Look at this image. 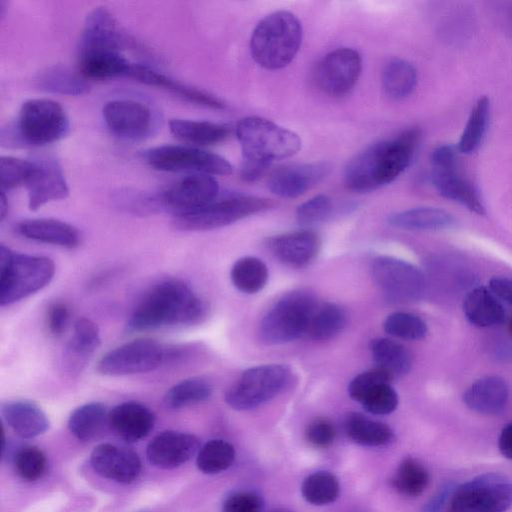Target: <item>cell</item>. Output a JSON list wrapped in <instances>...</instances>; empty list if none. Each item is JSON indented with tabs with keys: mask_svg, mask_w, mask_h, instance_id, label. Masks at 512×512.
Returning <instances> with one entry per match:
<instances>
[{
	"mask_svg": "<svg viewBox=\"0 0 512 512\" xmlns=\"http://www.w3.org/2000/svg\"><path fill=\"white\" fill-rule=\"evenodd\" d=\"M420 130L410 128L396 138L376 142L347 164L344 182L354 192H370L394 181L411 163Z\"/></svg>",
	"mask_w": 512,
	"mask_h": 512,
	"instance_id": "1",
	"label": "cell"
},
{
	"mask_svg": "<svg viewBox=\"0 0 512 512\" xmlns=\"http://www.w3.org/2000/svg\"><path fill=\"white\" fill-rule=\"evenodd\" d=\"M204 302L184 282L170 279L153 286L136 305L126 328L139 332L191 325L205 315Z\"/></svg>",
	"mask_w": 512,
	"mask_h": 512,
	"instance_id": "2",
	"label": "cell"
},
{
	"mask_svg": "<svg viewBox=\"0 0 512 512\" xmlns=\"http://www.w3.org/2000/svg\"><path fill=\"white\" fill-rule=\"evenodd\" d=\"M70 123L63 107L45 98L25 101L16 121L1 131V144L6 147H38L64 138Z\"/></svg>",
	"mask_w": 512,
	"mask_h": 512,
	"instance_id": "3",
	"label": "cell"
},
{
	"mask_svg": "<svg viewBox=\"0 0 512 512\" xmlns=\"http://www.w3.org/2000/svg\"><path fill=\"white\" fill-rule=\"evenodd\" d=\"M302 41V26L288 11H276L265 16L254 28L250 51L261 67L277 70L287 66L296 56Z\"/></svg>",
	"mask_w": 512,
	"mask_h": 512,
	"instance_id": "4",
	"label": "cell"
},
{
	"mask_svg": "<svg viewBox=\"0 0 512 512\" xmlns=\"http://www.w3.org/2000/svg\"><path fill=\"white\" fill-rule=\"evenodd\" d=\"M55 273L54 262L44 256L11 251L0 246V304L10 305L43 289Z\"/></svg>",
	"mask_w": 512,
	"mask_h": 512,
	"instance_id": "5",
	"label": "cell"
},
{
	"mask_svg": "<svg viewBox=\"0 0 512 512\" xmlns=\"http://www.w3.org/2000/svg\"><path fill=\"white\" fill-rule=\"evenodd\" d=\"M236 136L243 158L269 163L293 156L301 148V139L295 132L258 116L241 119L236 125Z\"/></svg>",
	"mask_w": 512,
	"mask_h": 512,
	"instance_id": "6",
	"label": "cell"
},
{
	"mask_svg": "<svg viewBox=\"0 0 512 512\" xmlns=\"http://www.w3.org/2000/svg\"><path fill=\"white\" fill-rule=\"evenodd\" d=\"M317 305L315 298L306 292L297 291L285 295L262 318L259 327L261 339L275 345L301 337L307 333Z\"/></svg>",
	"mask_w": 512,
	"mask_h": 512,
	"instance_id": "7",
	"label": "cell"
},
{
	"mask_svg": "<svg viewBox=\"0 0 512 512\" xmlns=\"http://www.w3.org/2000/svg\"><path fill=\"white\" fill-rule=\"evenodd\" d=\"M272 206L270 200L247 195L216 198L197 210L174 215V225L184 231L221 228Z\"/></svg>",
	"mask_w": 512,
	"mask_h": 512,
	"instance_id": "8",
	"label": "cell"
},
{
	"mask_svg": "<svg viewBox=\"0 0 512 512\" xmlns=\"http://www.w3.org/2000/svg\"><path fill=\"white\" fill-rule=\"evenodd\" d=\"M290 375L289 368L281 364L249 368L227 390L225 401L235 410L256 408L283 391L290 381Z\"/></svg>",
	"mask_w": 512,
	"mask_h": 512,
	"instance_id": "9",
	"label": "cell"
},
{
	"mask_svg": "<svg viewBox=\"0 0 512 512\" xmlns=\"http://www.w3.org/2000/svg\"><path fill=\"white\" fill-rule=\"evenodd\" d=\"M512 505V480L501 473H484L456 486L450 512H506Z\"/></svg>",
	"mask_w": 512,
	"mask_h": 512,
	"instance_id": "10",
	"label": "cell"
},
{
	"mask_svg": "<svg viewBox=\"0 0 512 512\" xmlns=\"http://www.w3.org/2000/svg\"><path fill=\"white\" fill-rule=\"evenodd\" d=\"M371 275L384 297L397 304L422 298L426 289L423 273L414 265L390 256H379L371 265Z\"/></svg>",
	"mask_w": 512,
	"mask_h": 512,
	"instance_id": "11",
	"label": "cell"
},
{
	"mask_svg": "<svg viewBox=\"0 0 512 512\" xmlns=\"http://www.w3.org/2000/svg\"><path fill=\"white\" fill-rule=\"evenodd\" d=\"M146 162L155 170L229 175L233 167L222 156L192 146L162 145L145 151Z\"/></svg>",
	"mask_w": 512,
	"mask_h": 512,
	"instance_id": "12",
	"label": "cell"
},
{
	"mask_svg": "<svg viewBox=\"0 0 512 512\" xmlns=\"http://www.w3.org/2000/svg\"><path fill=\"white\" fill-rule=\"evenodd\" d=\"M168 359V348L153 339H136L108 351L97 371L105 376H126L153 371Z\"/></svg>",
	"mask_w": 512,
	"mask_h": 512,
	"instance_id": "13",
	"label": "cell"
},
{
	"mask_svg": "<svg viewBox=\"0 0 512 512\" xmlns=\"http://www.w3.org/2000/svg\"><path fill=\"white\" fill-rule=\"evenodd\" d=\"M362 69L360 54L352 48H337L317 64L315 81L319 89L332 97H343L357 83Z\"/></svg>",
	"mask_w": 512,
	"mask_h": 512,
	"instance_id": "14",
	"label": "cell"
},
{
	"mask_svg": "<svg viewBox=\"0 0 512 512\" xmlns=\"http://www.w3.org/2000/svg\"><path fill=\"white\" fill-rule=\"evenodd\" d=\"M102 116L109 131L125 141H142L152 132V111L137 100H110L103 106Z\"/></svg>",
	"mask_w": 512,
	"mask_h": 512,
	"instance_id": "15",
	"label": "cell"
},
{
	"mask_svg": "<svg viewBox=\"0 0 512 512\" xmlns=\"http://www.w3.org/2000/svg\"><path fill=\"white\" fill-rule=\"evenodd\" d=\"M32 167L24 186L28 194V207L36 211L50 201L62 200L69 188L59 162L51 156L31 159Z\"/></svg>",
	"mask_w": 512,
	"mask_h": 512,
	"instance_id": "16",
	"label": "cell"
},
{
	"mask_svg": "<svg viewBox=\"0 0 512 512\" xmlns=\"http://www.w3.org/2000/svg\"><path fill=\"white\" fill-rule=\"evenodd\" d=\"M219 185L207 174L193 173L179 179L161 194V203L174 215L197 210L218 198Z\"/></svg>",
	"mask_w": 512,
	"mask_h": 512,
	"instance_id": "17",
	"label": "cell"
},
{
	"mask_svg": "<svg viewBox=\"0 0 512 512\" xmlns=\"http://www.w3.org/2000/svg\"><path fill=\"white\" fill-rule=\"evenodd\" d=\"M330 170L326 162L283 165L271 173L268 187L281 198H296L321 182Z\"/></svg>",
	"mask_w": 512,
	"mask_h": 512,
	"instance_id": "18",
	"label": "cell"
},
{
	"mask_svg": "<svg viewBox=\"0 0 512 512\" xmlns=\"http://www.w3.org/2000/svg\"><path fill=\"white\" fill-rule=\"evenodd\" d=\"M125 40L111 13L103 7H97L85 19L79 53L122 52Z\"/></svg>",
	"mask_w": 512,
	"mask_h": 512,
	"instance_id": "19",
	"label": "cell"
},
{
	"mask_svg": "<svg viewBox=\"0 0 512 512\" xmlns=\"http://www.w3.org/2000/svg\"><path fill=\"white\" fill-rule=\"evenodd\" d=\"M90 464L97 474L122 484L134 482L141 472V461L134 451L110 443L94 448Z\"/></svg>",
	"mask_w": 512,
	"mask_h": 512,
	"instance_id": "20",
	"label": "cell"
},
{
	"mask_svg": "<svg viewBox=\"0 0 512 512\" xmlns=\"http://www.w3.org/2000/svg\"><path fill=\"white\" fill-rule=\"evenodd\" d=\"M199 449L200 443L196 436L165 431L150 441L146 454L152 465L161 469H173L189 461Z\"/></svg>",
	"mask_w": 512,
	"mask_h": 512,
	"instance_id": "21",
	"label": "cell"
},
{
	"mask_svg": "<svg viewBox=\"0 0 512 512\" xmlns=\"http://www.w3.org/2000/svg\"><path fill=\"white\" fill-rule=\"evenodd\" d=\"M100 344L98 326L88 318H78L73 326V335L62 354L63 371L72 377L79 375Z\"/></svg>",
	"mask_w": 512,
	"mask_h": 512,
	"instance_id": "22",
	"label": "cell"
},
{
	"mask_svg": "<svg viewBox=\"0 0 512 512\" xmlns=\"http://www.w3.org/2000/svg\"><path fill=\"white\" fill-rule=\"evenodd\" d=\"M272 253L284 264L303 267L319 253L321 241L312 230H301L275 236L268 242Z\"/></svg>",
	"mask_w": 512,
	"mask_h": 512,
	"instance_id": "23",
	"label": "cell"
},
{
	"mask_svg": "<svg viewBox=\"0 0 512 512\" xmlns=\"http://www.w3.org/2000/svg\"><path fill=\"white\" fill-rule=\"evenodd\" d=\"M128 77L150 86L165 89L190 103L217 110L226 107L225 103L218 97L206 91L183 84L146 65L133 63Z\"/></svg>",
	"mask_w": 512,
	"mask_h": 512,
	"instance_id": "24",
	"label": "cell"
},
{
	"mask_svg": "<svg viewBox=\"0 0 512 512\" xmlns=\"http://www.w3.org/2000/svg\"><path fill=\"white\" fill-rule=\"evenodd\" d=\"M155 423L153 412L145 405L129 401L118 404L109 411L108 424L127 442H136L146 437Z\"/></svg>",
	"mask_w": 512,
	"mask_h": 512,
	"instance_id": "25",
	"label": "cell"
},
{
	"mask_svg": "<svg viewBox=\"0 0 512 512\" xmlns=\"http://www.w3.org/2000/svg\"><path fill=\"white\" fill-rule=\"evenodd\" d=\"M508 398V385L499 376L479 378L463 394V402L470 410L489 416L501 413L507 405Z\"/></svg>",
	"mask_w": 512,
	"mask_h": 512,
	"instance_id": "26",
	"label": "cell"
},
{
	"mask_svg": "<svg viewBox=\"0 0 512 512\" xmlns=\"http://www.w3.org/2000/svg\"><path fill=\"white\" fill-rule=\"evenodd\" d=\"M432 182L443 197L460 203L476 214L485 213L478 191L458 174L456 163L432 166Z\"/></svg>",
	"mask_w": 512,
	"mask_h": 512,
	"instance_id": "27",
	"label": "cell"
},
{
	"mask_svg": "<svg viewBox=\"0 0 512 512\" xmlns=\"http://www.w3.org/2000/svg\"><path fill=\"white\" fill-rule=\"evenodd\" d=\"M23 237L65 248L77 247L81 242L79 230L69 223L52 218L29 219L17 225Z\"/></svg>",
	"mask_w": 512,
	"mask_h": 512,
	"instance_id": "28",
	"label": "cell"
},
{
	"mask_svg": "<svg viewBox=\"0 0 512 512\" xmlns=\"http://www.w3.org/2000/svg\"><path fill=\"white\" fill-rule=\"evenodd\" d=\"M1 412L8 426L21 438H34L49 428L46 414L32 401H8L2 404Z\"/></svg>",
	"mask_w": 512,
	"mask_h": 512,
	"instance_id": "29",
	"label": "cell"
},
{
	"mask_svg": "<svg viewBox=\"0 0 512 512\" xmlns=\"http://www.w3.org/2000/svg\"><path fill=\"white\" fill-rule=\"evenodd\" d=\"M466 319L480 328L493 327L505 320V309L499 298L484 286L471 289L463 301Z\"/></svg>",
	"mask_w": 512,
	"mask_h": 512,
	"instance_id": "30",
	"label": "cell"
},
{
	"mask_svg": "<svg viewBox=\"0 0 512 512\" xmlns=\"http://www.w3.org/2000/svg\"><path fill=\"white\" fill-rule=\"evenodd\" d=\"M132 64L122 52L79 53V70L84 78L101 80L128 77Z\"/></svg>",
	"mask_w": 512,
	"mask_h": 512,
	"instance_id": "31",
	"label": "cell"
},
{
	"mask_svg": "<svg viewBox=\"0 0 512 512\" xmlns=\"http://www.w3.org/2000/svg\"><path fill=\"white\" fill-rule=\"evenodd\" d=\"M344 429L353 442L362 446H386L395 439V435L388 425L356 412L346 416Z\"/></svg>",
	"mask_w": 512,
	"mask_h": 512,
	"instance_id": "32",
	"label": "cell"
},
{
	"mask_svg": "<svg viewBox=\"0 0 512 512\" xmlns=\"http://www.w3.org/2000/svg\"><path fill=\"white\" fill-rule=\"evenodd\" d=\"M169 130L176 138L199 146L222 142L230 134L227 125L188 119H172Z\"/></svg>",
	"mask_w": 512,
	"mask_h": 512,
	"instance_id": "33",
	"label": "cell"
},
{
	"mask_svg": "<svg viewBox=\"0 0 512 512\" xmlns=\"http://www.w3.org/2000/svg\"><path fill=\"white\" fill-rule=\"evenodd\" d=\"M388 222L404 230H440L453 226L455 220L448 212L433 207H418L389 216Z\"/></svg>",
	"mask_w": 512,
	"mask_h": 512,
	"instance_id": "34",
	"label": "cell"
},
{
	"mask_svg": "<svg viewBox=\"0 0 512 512\" xmlns=\"http://www.w3.org/2000/svg\"><path fill=\"white\" fill-rule=\"evenodd\" d=\"M370 351L377 367L393 378L407 374L412 366L409 351L400 343L388 338H376L370 342Z\"/></svg>",
	"mask_w": 512,
	"mask_h": 512,
	"instance_id": "35",
	"label": "cell"
},
{
	"mask_svg": "<svg viewBox=\"0 0 512 512\" xmlns=\"http://www.w3.org/2000/svg\"><path fill=\"white\" fill-rule=\"evenodd\" d=\"M39 89L61 95L79 96L89 91L84 77L62 65L46 68L36 78Z\"/></svg>",
	"mask_w": 512,
	"mask_h": 512,
	"instance_id": "36",
	"label": "cell"
},
{
	"mask_svg": "<svg viewBox=\"0 0 512 512\" xmlns=\"http://www.w3.org/2000/svg\"><path fill=\"white\" fill-rule=\"evenodd\" d=\"M109 412L105 405L91 402L79 406L70 415L68 428L80 441L94 439L108 423Z\"/></svg>",
	"mask_w": 512,
	"mask_h": 512,
	"instance_id": "37",
	"label": "cell"
},
{
	"mask_svg": "<svg viewBox=\"0 0 512 512\" xmlns=\"http://www.w3.org/2000/svg\"><path fill=\"white\" fill-rule=\"evenodd\" d=\"M381 81L383 90L390 98L401 100L414 91L417 83V73L409 62L402 59H392L384 66Z\"/></svg>",
	"mask_w": 512,
	"mask_h": 512,
	"instance_id": "38",
	"label": "cell"
},
{
	"mask_svg": "<svg viewBox=\"0 0 512 512\" xmlns=\"http://www.w3.org/2000/svg\"><path fill=\"white\" fill-rule=\"evenodd\" d=\"M230 277L233 285L239 291L254 294L261 291L266 285L268 269L261 259L247 256L234 263Z\"/></svg>",
	"mask_w": 512,
	"mask_h": 512,
	"instance_id": "39",
	"label": "cell"
},
{
	"mask_svg": "<svg viewBox=\"0 0 512 512\" xmlns=\"http://www.w3.org/2000/svg\"><path fill=\"white\" fill-rule=\"evenodd\" d=\"M347 315L334 303H324L315 308L307 334L315 340H328L337 336L345 327Z\"/></svg>",
	"mask_w": 512,
	"mask_h": 512,
	"instance_id": "40",
	"label": "cell"
},
{
	"mask_svg": "<svg viewBox=\"0 0 512 512\" xmlns=\"http://www.w3.org/2000/svg\"><path fill=\"white\" fill-rule=\"evenodd\" d=\"M212 393L208 381L200 377L184 379L173 385L164 396V403L170 409H181L207 400Z\"/></svg>",
	"mask_w": 512,
	"mask_h": 512,
	"instance_id": "41",
	"label": "cell"
},
{
	"mask_svg": "<svg viewBox=\"0 0 512 512\" xmlns=\"http://www.w3.org/2000/svg\"><path fill=\"white\" fill-rule=\"evenodd\" d=\"M489 108V99L486 96L480 97L474 104L457 145L460 153H472L480 145L488 124Z\"/></svg>",
	"mask_w": 512,
	"mask_h": 512,
	"instance_id": "42",
	"label": "cell"
},
{
	"mask_svg": "<svg viewBox=\"0 0 512 512\" xmlns=\"http://www.w3.org/2000/svg\"><path fill=\"white\" fill-rule=\"evenodd\" d=\"M429 483V473L425 466L412 457L404 458L399 464L392 484L396 490L407 496H418Z\"/></svg>",
	"mask_w": 512,
	"mask_h": 512,
	"instance_id": "43",
	"label": "cell"
},
{
	"mask_svg": "<svg viewBox=\"0 0 512 512\" xmlns=\"http://www.w3.org/2000/svg\"><path fill=\"white\" fill-rule=\"evenodd\" d=\"M234 459V447L227 441L214 439L199 449L196 464L203 473L216 474L228 469Z\"/></svg>",
	"mask_w": 512,
	"mask_h": 512,
	"instance_id": "44",
	"label": "cell"
},
{
	"mask_svg": "<svg viewBox=\"0 0 512 512\" xmlns=\"http://www.w3.org/2000/svg\"><path fill=\"white\" fill-rule=\"evenodd\" d=\"M340 486L336 476L327 471H318L307 476L301 486L303 498L317 506L334 502L339 495Z\"/></svg>",
	"mask_w": 512,
	"mask_h": 512,
	"instance_id": "45",
	"label": "cell"
},
{
	"mask_svg": "<svg viewBox=\"0 0 512 512\" xmlns=\"http://www.w3.org/2000/svg\"><path fill=\"white\" fill-rule=\"evenodd\" d=\"M383 326L387 334L403 340H419L428 332L426 323L420 317L402 311L388 315Z\"/></svg>",
	"mask_w": 512,
	"mask_h": 512,
	"instance_id": "46",
	"label": "cell"
},
{
	"mask_svg": "<svg viewBox=\"0 0 512 512\" xmlns=\"http://www.w3.org/2000/svg\"><path fill=\"white\" fill-rule=\"evenodd\" d=\"M17 474L26 481L39 479L46 469V458L36 447H23L13 457Z\"/></svg>",
	"mask_w": 512,
	"mask_h": 512,
	"instance_id": "47",
	"label": "cell"
},
{
	"mask_svg": "<svg viewBox=\"0 0 512 512\" xmlns=\"http://www.w3.org/2000/svg\"><path fill=\"white\" fill-rule=\"evenodd\" d=\"M398 401L397 392L391 383H383L370 390L360 404L371 414L387 415L397 408Z\"/></svg>",
	"mask_w": 512,
	"mask_h": 512,
	"instance_id": "48",
	"label": "cell"
},
{
	"mask_svg": "<svg viewBox=\"0 0 512 512\" xmlns=\"http://www.w3.org/2000/svg\"><path fill=\"white\" fill-rule=\"evenodd\" d=\"M332 208L331 199L320 194L298 206L296 220L301 226H313L327 220L332 213Z\"/></svg>",
	"mask_w": 512,
	"mask_h": 512,
	"instance_id": "49",
	"label": "cell"
},
{
	"mask_svg": "<svg viewBox=\"0 0 512 512\" xmlns=\"http://www.w3.org/2000/svg\"><path fill=\"white\" fill-rule=\"evenodd\" d=\"M32 167L31 160H23L12 156L0 158L1 191L24 185Z\"/></svg>",
	"mask_w": 512,
	"mask_h": 512,
	"instance_id": "50",
	"label": "cell"
},
{
	"mask_svg": "<svg viewBox=\"0 0 512 512\" xmlns=\"http://www.w3.org/2000/svg\"><path fill=\"white\" fill-rule=\"evenodd\" d=\"M393 379L388 372L376 366L354 377L348 386V394L351 399L360 403L374 387L391 383Z\"/></svg>",
	"mask_w": 512,
	"mask_h": 512,
	"instance_id": "51",
	"label": "cell"
},
{
	"mask_svg": "<svg viewBox=\"0 0 512 512\" xmlns=\"http://www.w3.org/2000/svg\"><path fill=\"white\" fill-rule=\"evenodd\" d=\"M262 497L252 491H239L229 495L223 503V512H262Z\"/></svg>",
	"mask_w": 512,
	"mask_h": 512,
	"instance_id": "52",
	"label": "cell"
},
{
	"mask_svg": "<svg viewBox=\"0 0 512 512\" xmlns=\"http://www.w3.org/2000/svg\"><path fill=\"white\" fill-rule=\"evenodd\" d=\"M307 441L315 447H328L336 436V430L331 421L326 418L313 420L305 431Z\"/></svg>",
	"mask_w": 512,
	"mask_h": 512,
	"instance_id": "53",
	"label": "cell"
},
{
	"mask_svg": "<svg viewBox=\"0 0 512 512\" xmlns=\"http://www.w3.org/2000/svg\"><path fill=\"white\" fill-rule=\"evenodd\" d=\"M70 320V312L66 304L62 302L52 303L47 311V326L51 334L61 336L67 329Z\"/></svg>",
	"mask_w": 512,
	"mask_h": 512,
	"instance_id": "54",
	"label": "cell"
},
{
	"mask_svg": "<svg viewBox=\"0 0 512 512\" xmlns=\"http://www.w3.org/2000/svg\"><path fill=\"white\" fill-rule=\"evenodd\" d=\"M271 164L262 160L244 158L241 177L246 182H255L266 173Z\"/></svg>",
	"mask_w": 512,
	"mask_h": 512,
	"instance_id": "55",
	"label": "cell"
},
{
	"mask_svg": "<svg viewBox=\"0 0 512 512\" xmlns=\"http://www.w3.org/2000/svg\"><path fill=\"white\" fill-rule=\"evenodd\" d=\"M456 486L446 484L424 505L423 512H443L447 504H450L451 497Z\"/></svg>",
	"mask_w": 512,
	"mask_h": 512,
	"instance_id": "56",
	"label": "cell"
},
{
	"mask_svg": "<svg viewBox=\"0 0 512 512\" xmlns=\"http://www.w3.org/2000/svg\"><path fill=\"white\" fill-rule=\"evenodd\" d=\"M489 288L499 299L512 305V278L493 277L489 281Z\"/></svg>",
	"mask_w": 512,
	"mask_h": 512,
	"instance_id": "57",
	"label": "cell"
},
{
	"mask_svg": "<svg viewBox=\"0 0 512 512\" xmlns=\"http://www.w3.org/2000/svg\"><path fill=\"white\" fill-rule=\"evenodd\" d=\"M491 356L498 361L512 360V346L502 339L493 342L490 346Z\"/></svg>",
	"mask_w": 512,
	"mask_h": 512,
	"instance_id": "58",
	"label": "cell"
},
{
	"mask_svg": "<svg viewBox=\"0 0 512 512\" xmlns=\"http://www.w3.org/2000/svg\"><path fill=\"white\" fill-rule=\"evenodd\" d=\"M498 447L505 458L512 460V422L502 429L498 440Z\"/></svg>",
	"mask_w": 512,
	"mask_h": 512,
	"instance_id": "59",
	"label": "cell"
},
{
	"mask_svg": "<svg viewBox=\"0 0 512 512\" xmlns=\"http://www.w3.org/2000/svg\"><path fill=\"white\" fill-rule=\"evenodd\" d=\"M7 212H8L7 197L5 195V192L1 191V196H0V218H1V221L4 220Z\"/></svg>",
	"mask_w": 512,
	"mask_h": 512,
	"instance_id": "60",
	"label": "cell"
},
{
	"mask_svg": "<svg viewBox=\"0 0 512 512\" xmlns=\"http://www.w3.org/2000/svg\"><path fill=\"white\" fill-rule=\"evenodd\" d=\"M509 19H510V25L512 26V9H511L510 14H509Z\"/></svg>",
	"mask_w": 512,
	"mask_h": 512,
	"instance_id": "61",
	"label": "cell"
},
{
	"mask_svg": "<svg viewBox=\"0 0 512 512\" xmlns=\"http://www.w3.org/2000/svg\"><path fill=\"white\" fill-rule=\"evenodd\" d=\"M509 330H510V332H511V334H512V319H511V321H510V323H509Z\"/></svg>",
	"mask_w": 512,
	"mask_h": 512,
	"instance_id": "62",
	"label": "cell"
}]
</instances>
